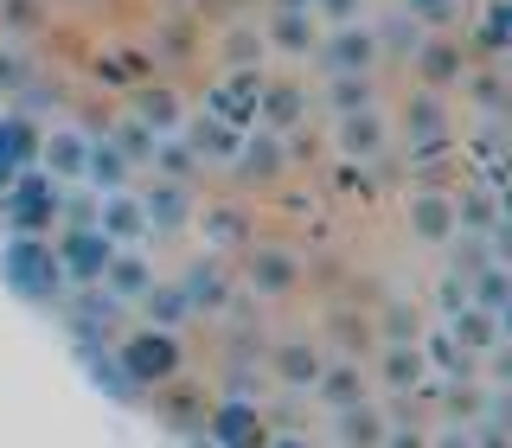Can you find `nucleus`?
Instances as JSON below:
<instances>
[{
  "mask_svg": "<svg viewBox=\"0 0 512 448\" xmlns=\"http://www.w3.org/2000/svg\"><path fill=\"white\" fill-rule=\"evenodd\" d=\"M314 20H320V26H346V20H365V0H314Z\"/></svg>",
  "mask_w": 512,
  "mask_h": 448,
  "instance_id": "51",
  "label": "nucleus"
},
{
  "mask_svg": "<svg viewBox=\"0 0 512 448\" xmlns=\"http://www.w3.org/2000/svg\"><path fill=\"white\" fill-rule=\"evenodd\" d=\"M109 141H116V148H122L128 160H135V167H148V154H154V141H160V135H154V128H148V122H135V116H122L116 128H109Z\"/></svg>",
  "mask_w": 512,
  "mask_h": 448,
  "instance_id": "46",
  "label": "nucleus"
},
{
  "mask_svg": "<svg viewBox=\"0 0 512 448\" xmlns=\"http://www.w3.org/2000/svg\"><path fill=\"white\" fill-rule=\"evenodd\" d=\"M39 160V122L26 116H0V192L13 186V173Z\"/></svg>",
  "mask_w": 512,
  "mask_h": 448,
  "instance_id": "27",
  "label": "nucleus"
},
{
  "mask_svg": "<svg viewBox=\"0 0 512 448\" xmlns=\"http://www.w3.org/2000/svg\"><path fill=\"white\" fill-rule=\"evenodd\" d=\"M135 308H141V320H148V327H167V333H180L186 320H192L186 295H180V282H160V276H154V288L135 301Z\"/></svg>",
  "mask_w": 512,
  "mask_h": 448,
  "instance_id": "34",
  "label": "nucleus"
},
{
  "mask_svg": "<svg viewBox=\"0 0 512 448\" xmlns=\"http://www.w3.org/2000/svg\"><path fill=\"white\" fill-rule=\"evenodd\" d=\"M58 212H64V180L32 160V167L13 173V186L0 192V224H7L13 237H52L58 231Z\"/></svg>",
  "mask_w": 512,
  "mask_h": 448,
  "instance_id": "2",
  "label": "nucleus"
},
{
  "mask_svg": "<svg viewBox=\"0 0 512 448\" xmlns=\"http://www.w3.org/2000/svg\"><path fill=\"white\" fill-rule=\"evenodd\" d=\"M416 346H423V359L436 365L442 378H474V372H480V359H474V352H461L455 340H448V327H436V333H423V340H416Z\"/></svg>",
  "mask_w": 512,
  "mask_h": 448,
  "instance_id": "38",
  "label": "nucleus"
},
{
  "mask_svg": "<svg viewBox=\"0 0 512 448\" xmlns=\"http://www.w3.org/2000/svg\"><path fill=\"white\" fill-rule=\"evenodd\" d=\"M320 103L333 109V116H352V109H378V84L372 77H327V84H320Z\"/></svg>",
  "mask_w": 512,
  "mask_h": 448,
  "instance_id": "37",
  "label": "nucleus"
},
{
  "mask_svg": "<svg viewBox=\"0 0 512 448\" xmlns=\"http://www.w3.org/2000/svg\"><path fill=\"white\" fill-rule=\"evenodd\" d=\"M77 186H90V192H128V186H135V160H128L109 135H90L84 180H77Z\"/></svg>",
  "mask_w": 512,
  "mask_h": 448,
  "instance_id": "21",
  "label": "nucleus"
},
{
  "mask_svg": "<svg viewBox=\"0 0 512 448\" xmlns=\"http://www.w3.org/2000/svg\"><path fill=\"white\" fill-rule=\"evenodd\" d=\"M378 448H429V429H423V423H391Z\"/></svg>",
  "mask_w": 512,
  "mask_h": 448,
  "instance_id": "53",
  "label": "nucleus"
},
{
  "mask_svg": "<svg viewBox=\"0 0 512 448\" xmlns=\"http://www.w3.org/2000/svg\"><path fill=\"white\" fill-rule=\"evenodd\" d=\"M461 90H468V103L480 109V116H506V71H500V58H487L480 71H468Z\"/></svg>",
  "mask_w": 512,
  "mask_h": 448,
  "instance_id": "35",
  "label": "nucleus"
},
{
  "mask_svg": "<svg viewBox=\"0 0 512 448\" xmlns=\"http://www.w3.org/2000/svg\"><path fill=\"white\" fill-rule=\"evenodd\" d=\"M461 301H468V282H461V276H442V282H436V308H442V314H455Z\"/></svg>",
  "mask_w": 512,
  "mask_h": 448,
  "instance_id": "54",
  "label": "nucleus"
},
{
  "mask_svg": "<svg viewBox=\"0 0 512 448\" xmlns=\"http://www.w3.org/2000/svg\"><path fill=\"white\" fill-rule=\"evenodd\" d=\"M231 167L244 173V180H256V186H269V180H282V167H288V141L276 135V128H244Z\"/></svg>",
  "mask_w": 512,
  "mask_h": 448,
  "instance_id": "17",
  "label": "nucleus"
},
{
  "mask_svg": "<svg viewBox=\"0 0 512 448\" xmlns=\"http://www.w3.org/2000/svg\"><path fill=\"white\" fill-rule=\"evenodd\" d=\"M256 90H263V71H231L224 84L212 90V116H224V122H237V128H250L256 122Z\"/></svg>",
  "mask_w": 512,
  "mask_h": 448,
  "instance_id": "28",
  "label": "nucleus"
},
{
  "mask_svg": "<svg viewBox=\"0 0 512 448\" xmlns=\"http://www.w3.org/2000/svg\"><path fill=\"white\" fill-rule=\"evenodd\" d=\"M314 39H320V20H314L308 7H269V20H263V45H269V52L308 58Z\"/></svg>",
  "mask_w": 512,
  "mask_h": 448,
  "instance_id": "20",
  "label": "nucleus"
},
{
  "mask_svg": "<svg viewBox=\"0 0 512 448\" xmlns=\"http://www.w3.org/2000/svg\"><path fill=\"white\" fill-rule=\"evenodd\" d=\"M180 295H186L192 314H231L237 288H231V269H224L218 256H192L180 269Z\"/></svg>",
  "mask_w": 512,
  "mask_h": 448,
  "instance_id": "11",
  "label": "nucleus"
},
{
  "mask_svg": "<svg viewBox=\"0 0 512 448\" xmlns=\"http://www.w3.org/2000/svg\"><path fill=\"white\" fill-rule=\"evenodd\" d=\"M205 231V244L212 250H250L256 244V218L244 212V205H205V212H192Z\"/></svg>",
  "mask_w": 512,
  "mask_h": 448,
  "instance_id": "26",
  "label": "nucleus"
},
{
  "mask_svg": "<svg viewBox=\"0 0 512 448\" xmlns=\"http://www.w3.org/2000/svg\"><path fill=\"white\" fill-rule=\"evenodd\" d=\"M205 436H212L218 448H263L269 442V416H263V404L256 397H218L212 410H205Z\"/></svg>",
  "mask_w": 512,
  "mask_h": 448,
  "instance_id": "6",
  "label": "nucleus"
},
{
  "mask_svg": "<svg viewBox=\"0 0 512 448\" xmlns=\"http://www.w3.org/2000/svg\"><path fill=\"white\" fill-rule=\"evenodd\" d=\"M32 84V64L13 52V45H0V96H20Z\"/></svg>",
  "mask_w": 512,
  "mask_h": 448,
  "instance_id": "49",
  "label": "nucleus"
},
{
  "mask_svg": "<svg viewBox=\"0 0 512 448\" xmlns=\"http://www.w3.org/2000/svg\"><path fill=\"white\" fill-rule=\"evenodd\" d=\"M493 224H500V199H493L487 186H474V192H461V199H455V231L487 237Z\"/></svg>",
  "mask_w": 512,
  "mask_h": 448,
  "instance_id": "42",
  "label": "nucleus"
},
{
  "mask_svg": "<svg viewBox=\"0 0 512 448\" xmlns=\"http://www.w3.org/2000/svg\"><path fill=\"white\" fill-rule=\"evenodd\" d=\"M84 154H90L84 128H52V135H39V167L52 173V180H64V186L84 180Z\"/></svg>",
  "mask_w": 512,
  "mask_h": 448,
  "instance_id": "23",
  "label": "nucleus"
},
{
  "mask_svg": "<svg viewBox=\"0 0 512 448\" xmlns=\"http://www.w3.org/2000/svg\"><path fill=\"white\" fill-rule=\"evenodd\" d=\"M263 58H269V45H263L256 26H231V32H224V64H231V71H263Z\"/></svg>",
  "mask_w": 512,
  "mask_h": 448,
  "instance_id": "45",
  "label": "nucleus"
},
{
  "mask_svg": "<svg viewBox=\"0 0 512 448\" xmlns=\"http://www.w3.org/2000/svg\"><path fill=\"white\" fill-rule=\"evenodd\" d=\"M58 320L71 333V346H116V333L128 327V301H116L103 282H90L58 301Z\"/></svg>",
  "mask_w": 512,
  "mask_h": 448,
  "instance_id": "4",
  "label": "nucleus"
},
{
  "mask_svg": "<svg viewBox=\"0 0 512 448\" xmlns=\"http://www.w3.org/2000/svg\"><path fill=\"white\" fill-rule=\"evenodd\" d=\"M96 231H103L116 250H141V244H148V218H141L135 186H128V192H96Z\"/></svg>",
  "mask_w": 512,
  "mask_h": 448,
  "instance_id": "15",
  "label": "nucleus"
},
{
  "mask_svg": "<svg viewBox=\"0 0 512 448\" xmlns=\"http://www.w3.org/2000/svg\"><path fill=\"white\" fill-rule=\"evenodd\" d=\"M365 26H372V39H378V58H404V64L416 58V45L429 39V32L416 26L404 7H391V13H384V20H365Z\"/></svg>",
  "mask_w": 512,
  "mask_h": 448,
  "instance_id": "31",
  "label": "nucleus"
},
{
  "mask_svg": "<svg viewBox=\"0 0 512 448\" xmlns=\"http://www.w3.org/2000/svg\"><path fill=\"white\" fill-rule=\"evenodd\" d=\"M0 288L20 295L26 308H58L71 295V276H64L52 237H7L0 244Z\"/></svg>",
  "mask_w": 512,
  "mask_h": 448,
  "instance_id": "1",
  "label": "nucleus"
},
{
  "mask_svg": "<svg viewBox=\"0 0 512 448\" xmlns=\"http://www.w3.org/2000/svg\"><path fill=\"white\" fill-rule=\"evenodd\" d=\"M244 282L263 301H282V295H295V288H301V263L282 244H250L244 250Z\"/></svg>",
  "mask_w": 512,
  "mask_h": 448,
  "instance_id": "13",
  "label": "nucleus"
},
{
  "mask_svg": "<svg viewBox=\"0 0 512 448\" xmlns=\"http://www.w3.org/2000/svg\"><path fill=\"white\" fill-rule=\"evenodd\" d=\"M333 416V442L340 448H378L384 429H391V416H384L378 397H365V404H346V410H327Z\"/></svg>",
  "mask_w": 512,
  "mask_h": 448,
  "instance_id": "24",
  "label": "nucleus"
},
{
  "mask_svg": "<svg viewBox=\"0 0 512 448\" xmlns=\"http://www.w3.org/2000/svg\"><path fill=\"white\" fill-rule=\"evenodd\" d=\"M404 218H410V237H416V244H429V250H442L448 237H455V199H448V192H436V186L410 192Z\"/></svg>",
  "mask_w": 512,
  "mask_h": 448,
  "instance_id": "18",
  "label": "nucleus"
},
{
  "mask_svg": "<svg viewBox=\"0 0 512 448\" xmlns=\"http://www.w3.org/2000/svg\"><path fill=\"white\" fill-rule=\"evenodd\" d=\"M429 448H474V436H468V423H442V429H429Z\"/></svg>",
  "mask_w": 512,
  "mask_h": 448,
  "instance_id": "55",
  "label": "nucleus"
},
{
  "mask_svg": "<svg viewBox=\"0 0 512 448\" xmlns=\"http://www.w3.org/2000/svg\"><path fill=\"white\" fill-rule=\"evenodd\" d=\"M410 71H416V84H423V90L448 96V90L461 84V77H468V52H461V39H455V32H429V39L416 45Z\"/></svg>",
  "mask_w": 512,
  "mask_h": 448,
  "instance_id": "9",
  "label": "nucleus"
},
{
  "mask_svg": "<svg viewBox=\"0 0 512 448\" xmlns=\"http://www.w3.org/2000/svg\"><path fill=\"white\" fill-rule=\"evenodd\" d=\"M436 404L448 410V423H474V416L487 410V384L480 378H448V384H436Z\"/></svg>",
  "mask_w": 512,
  "mask_h": 448,
  "instance_id": "39",
  "label": "nucleus"
},
{
  "mask_svg": "<svg viewBox=\"0 0 512 448\" xmlns=\"http://www.w3.org/2000/svg\"><path fill=\"white\" fill-rule=\"evenodd\" d=\"M173 135H180L199 160H224V167H231V154H237V141H244V128L224 122V116H212V109H199V116H186Z\"/></svg>",
  "mask_w": 512,
  "mask_h": 448,
  "instance_id": "19",
  "label": "nucleus"
},
{
  "mask_svg": "<svg viewBox=\"0 0 512 448\" xmlns=\"http://www.w3.org/2000/svg\"><path fill=\"white\" fill-rule=\"evenodd\" d=\"M45 13H39V0H0V26L7 32H32Z\"/></svg>",
  "mask_w": 512,
  "mask_h": 448,
  "instance_id": "50",
  "label": "nucleus"
},
{
  "mask_svg": "<svg viewBox=\"0 0 512 448\" xmlns=\"http://www.w3.org/2000/svg\"><path fill=\"white\" fill-rule=\"evenodd\" d=\"M135 199H141V218H148V237H180L192 224V212H199V205H192V186L186 180H160V173H154V186L135 192Z\"/></svg>",
  "mask_w": 512,
  "mask_h": 448,
  "instance_id": "10",
  "label": "nucleus"
},
{
  "mask_svg": "<svg viewBox=\"0 0 512 448\" xmlns=\"http://www.w3.org/2000/svg\"><path fill=\"white\" fill-rule=\"evenodd\" d=\"M448 340L480 359V352H493L506 340V314H487V308H474V301H461V308L448 314Z\"/></svg>",
  "mask_w": 512,
  "mask_h": 448,
  "instance_id": "25",
  "label": "nucleus"
},
{
  "mask_svg": "<svg viewBox=\"0 0 512 448\" xmlns=\"http://www.w3.org/2000/svg\"><path fill=\"white\" fill-rule=\"evenodd\" d=\"M148 167L160 173V180H186V186H192V173H199L205 160L192 154L180 135H160V141H154V154H148Z\"/></svg>",
  "mask_w": 512,
  "mask_h": 448,
  "instance_id": "41",
  "label": "nucleus"
},
{
  "mask_svg": "<svg viewBox=\"0 0 512 448\" xmlns=\"http://www.w3.org/2000/svg\"><path fill=\"white\" fill-rule=\"evenodd\" d=\"M448 250H455V256H448V276H461V282H468L474 269L500 263V256H493V244H487V237H474V231H455V237H448Z\"/></svg>",
  "mask_w": 512,
  "mask_h": 448,
  "instance_id": "44",
  "label": "nucleus"
},
{
  "mask_svg": "<svg viewBox=\"0 0 512 448\" xmlns=\"http://www.w3.org/2000/svg\"><path fill=\"white\" fill-rule=\"evenodd\" d=\"M320 365H327V352H320V340H276L269 346V378L282 384V391H314V378H320Z\"/></svg>",
  "mask_w": 512,
  "mask_h": 448,
  "instance_id": "16",
  "label": "nucleus"
},
{
  "mask_svg": "<svg viewBox=\"0 0 512 448\" xmlns=\"http://www.w3.org/2000/svg\"><path fill=\"white\" fill-rule=\"evenodd\" d=\"M301 122H308V90H301L295 77H263V90H256V122H250V128L295 135Z\"/></svg>",
  "mask_w": 512,
  "mask_h": 448,
  "instance_id": "14",
  "label": "nucleus"
},
{
  "mask_svg": "<svg viewBox=\"0 0 512 448\" xmlns=\"http://www.w3.org/2000/svg\"><path fill=\"white\" fill-rule=\"evenodd\" d=\"M327 77H372L378 71V39H372V26L365 20H346V26H327L314 39V52H308Z\"/></svg>",
  "mask_w": 512,
  "mask_h": 448,
  "instance_id": "5",
  "label": "nucleus"
},
{
  "mask_svg": "<svg viewBox=\"0 0 512 448\" xmlns=\"http://www.w3.org/2000/svg\"><path fill=\"white\" fill-rule=\"evenodd\" d=\"M468 301H474V308H487V314H512V269L506 263L474 269V276H468Z\"/></svg>",
  "mask_w": 512,
  "mask_h": 448,
  "instance_id": "36",
  "label": "nucleus"
},
{
  "mask_svg": "<svg viewBox=\"0 0 512 448\" xmlns=\"http://www.w3.org/2000/svg\"><path fill=\"white\" fill-rule=\"evenodd\" d=\"M52 250H58V263H64V276H71V288L103 282V263L116 256V244H109L96 224H58Z\"/></svg>",
  "mask_w": 512,
  "mask_h": 448,
  "instance_id": "7",
  "label": "nucleus"
},
{
  "mask_svg": "<svg viewBox=\"0 0 512 448\" xmlns=\"http://www.w3.org/2000/svg\"><path fill=\"white\" fill-rule=\"evenodd\" d=\"M372 333H378V346H410V340H423V314H416L410 301H384Z\"/></svg>",
  "mask_w": 512,
  "mask_h": 448,
  "instance_id": "40",
  "label": "nucleus"
},
{
  "mask_svg": "<svg viewBox=\"0 0 512 448\" xmlns=\"http://www.w3.org/2000/svg\"><path fill=\"white\" fill-rule=\"evenodd\" d=\"M77 359H84V372L96 378V391H103V397H116V404H141V391L128 384V372L116 365V352H109V346H77Z\"/></svg>",
  "mask_w": 512,
  "mask_h": 448,
  "instance_id": "32",
  "label": "nucleus"
},
{
  "mask_svg": "<svg viewBox=\"0 0 512 448\" xmlns=\"http://www.w3.org/2000/svg\"><path fill=\"white\" fill-rule=\"evenodd\" d=\"M116 365L128 372V384H135L141 397L148 391H160V384H173L180 378V333H167V327H148V320H141V327H122L116 333Z\"/></svg>",
  "mask_w": 512,
  "mask_h": 448,
  "instance_id": "3",
  "label": "nucleus"
},
{
  "mask_svg": "<svg viewBox=\"0 0 512 448\" xmlns=\"http://www.w3.org/2000/svg\"><path fill=\"white\" fill-rule=\"evenodd\" d=\"M333 148H340L346 167H372L391 148V122L378 109H352V116H333Z\"/></svg>",
  "mask_w": 512,
  "mask_h": 448,
  "instance_id": "8",
  "label": "nucleus"
},
{
  "mask_svg": "<svg viewBox=\"0 0 512 448\" xmlns=\"http://www.w3.org/2000/svg\"><path fill=\"white\" fill-rule=\"evenodd\" d=\"M263 448H314V442H308V436H269Z\"/></svg>",
  "mask_w": 512,
  "mask_h": 448,
  "instance_id": "56",
  "label": "nucleus"
},
{
  "mask_svg": "<svg viewBox=\"0 0 512 448\" xmlns=\"http://www.w3.org/2000/svg\"><path fill=\"white\" fill-rule=\"evenodd\" d=\"M474 45L487 58L512 52V7H506V0H487V13H480V26H474Z\"/></svg>",
  "mask_w": 512,
  "mask_h": 448,
  "instance_id": "43",
  "label": "nucleus"
},
{
  "mask_svg": "<svg viewBox=\"0 0 512 448\" xmlns=\"http://www.w3.org/2000/svg\"><path fill=\"white\" fill-rule=\"evenodd\" d=\"M308 397H320L327 410H346V404H365V397H372V378H365L359 359H327Z\"/></svg>",
  "mask_w": 512,
  "mask_h": 448,
  "instance_id": "22",
  "label": "nucleus"
},
{
  "mask_svg": "<svg viewBox=\"0 0 512 448\" xmlns=\"http://www.w3.org/2000/svg\"><path fill=\"white\" fill-rule=\"evenodd\" d=\"M135 122H148L154 135H173V128L186 122V109H180V96H173L167 84H141L135 90V109H128Z\"/></svg>",
  "mask_w": 512,
  "mask_h": 448,
  "instance_id": "33",
  "label": "nucleus"
},
{
  "mask_svg": "<svg viewBox=\"0 0 512 448\" xmlns=\"http://www.w3.org/2000/svg\"><path fill=\"white\" fill-rule=\"evenodd\" d=\"M103 288H109L116 301H128V308H135V301L154 288V263H148L141 250H116V256L103 263Z\"/></svg>",
  "mask_w": 512,
  "mask_h": 448,
  "instance_id": "29",
  "label": "nucleus"
},
{
  "mask_svg": "<svg viewBox=\"0 0 512 448\" xmlns=\"http://www.w3.org/2000/svg\"><path fill=\"white\" fill-rule=\"evenodd\" d=\"M404 141H410L416 160L448 154V103H442L436 90H416L410 103H404Z\"/></svg>",
  "mask_w": 512,
  "mask_h": 448,
  "instance_id": "12",
  "label": "nucleus"
},
{
  "mask_svg": "<svg viewBox=\"0 0 512 448\" xmlns=\"http://www.w3.org/2000/svg\"><path fill=\"white\" fill-rule=\"evenodd\" d=\"M58 224H96V192L84 186V192H77V199H71V192H64V212H58Z\"/></svg>",
  "mask_w": 512,
  "mask_h": 448,
  "instance_id": "52",
  "label": "nucleus"
},
{
  "mask_svg": "<svg viewBox=\"0 0 512 448\" xmlns=\"http://www.w3.org/2000/svg\"><path fill=\"white\" fill-rule=\"evenodd\" d=\"M378 378H384V391H423L429 384V359H423V346H378Z\"/></svg>",
  "mask_w": 512,
  "mask_h": 448,
  "instance_id": "30",
  "label": "nucleus"
},
{
  "mask_svg": "<svg viewBox=\"0 0 512 448\" xmlns=\"http://www.w3.org/2000/svg\"><path fill=\"white\" fill-rule=\"evenodd\" d=\"M276 7H308L314 13V0H276Z\"/></svg>",
  "mask_w": 512,
  "mask_h": 448,
  "instance_id": "58",
  "label": "nucleus"
},
{
  "mask_svg": "<svg viewBox=\"0 0 512 448\" xmlns=\"http://www.w3.org/2000/svg\"><path fill=\"white\" fill-rule=\"evenodd\" d=\"M397 7H404L423 32H448L461 20V0H397Z\"/></svg>",
  "mask_w": 512,
  "mask_h": 448,
  "instance_id": "47",
  "label": "nucleus"
},
{
  "mask_svg": "<svg viewBox=\"0 0 512 448\" xmlns=\"http://www.w3.org/2000/svg\"><path fill=\"white\" fill-rule=\"evenodd\" d=\"M333 333H340V346L346 359H359V352H378V333H372V320H352V314H333Z\"/></svg>",
  "mask_w": 512,
  "mask_h": 448,
  "instance_id": "48",
  "label": "nucleus"
},
{
  "mask_svg": "<svg viewBox=\"0 0 512 448\" xmlns=\"http://www.w3.org/2000/svg\"><path fill=\"white\" fill-rule=\"evenodd\" d=\"M186 448H218V442H212V436H205V429H192V442H186Z\"/></svg>",
  "mask_w": 512,
  "mask_h": 448,
  "instance_id": "57",
  "label": "nucleus"
}]
</instances>
